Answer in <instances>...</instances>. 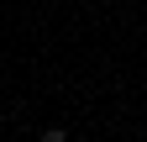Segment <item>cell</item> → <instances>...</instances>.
Instances as JSON below:
<instances>
[{"mask_svg":"<svg viewBox=\"0 0 147 142\" xmlns=\"http://www.w3.org/2000/svg\"><path fill=\"white\" fill-rule=\"evenodd\" d=\"M37 142H68V132H63V126H42V137H37Z\"/></svg>","mask_w":147,"mask_h":142,"instance_id":"cell-1","label":"cell"}]
</instances>
